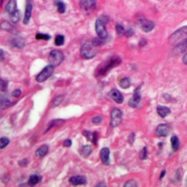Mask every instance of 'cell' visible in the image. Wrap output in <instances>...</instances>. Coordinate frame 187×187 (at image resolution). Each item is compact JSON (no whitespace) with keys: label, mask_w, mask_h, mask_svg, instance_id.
I'll use <instances>...</instances> for the list:
<instances>
[{"label":"cell","mask_w":187,"mask_h":187,"mask_svg":"<svg viewBox=\"0 0 187 187\" xmlns=\"http://www.w3.org/2000/svg\"><path fill=\"white\" fill-rule=\"evenodd\" d=\"M121 58L118 56H112L108 60L105 62L104 63L101 64L100 66L96 69V77H103L106 75L107 72H110V70L113 67L118 66L121 64Z\"/></svg>","instance_id":"6da1fadb"},{"label":"cell","mask_w":187,"mask_h":187,"mask_svg":"<svg viewBox=\"0 0 187 187\" xmlns=\"http://www.w3.org/2000/svg\"><path fill=\"white\" fill-rule=\"evenodd\" d=\"M109 22V18L107 16H101L96 21V32L100 39H105L107 37V32L106 29V25Z\"/></svg>","instance_id":"7a4b0ae2"},{"label":"cell","mask_w":187,"mask_h":187,"mask_svg":"<svg viewBox=\"0 0 187 187\" xmlns=\"http://www.w3.org/2000/svg\"><path fill=\"white\" fill-rule=\"evenodd\" d=\"M186 39H187V27H183L172 34L169 38V42L171 45H175Z\"/></svg>","instance_id":"3957f363"},{"label":"cell","mask_w":187,"mask_h":187,"mask_svg":"<svg viewBox=\"0 0 187 187\" xmlns=\"http://www.w3.org/2000/svg\"><path fill=\"white\" fill-rule=\"evenodd\" d=\"M96 47L97 46H95V45L92 43V42L85 43L84 45L81 47V49H80V54H81L82 57L86 59L94 58L97 54Z\"/></svg>","instance_id":"277c9868"},{"label":"cell","mask_w":187,"mask_h":187,"mask_svg":"<svg viewBox=\"0 0 187 187\" xmlns=\"http://www.w3.org/2000/svg\"><path fill=\"white\" fill-rule=\"evenodd\" d=\"M64 59V54L61 51L59 50H54L50 53L49 56H48V60H49L51 65L55 67L59 66Z\"/></svg>","instance_id":"5b68a950"},{"label":"cell","mask_w":187,"mask_h":187,"mask_svg":"<svg viewBox=\"0 0 187 187\" xmlns=\"http://www.w3.org/2000/svg\"><path fill=\"white\" fill-rule=\"evenodd\" d=\"M122 112L118 108H114L110 114V125L112 127H116L121 124L122 120Z\"/></svg>","instance_id":"8992f818"},{"label":"cell","mask_w":187,"mask_h":187,"mask_svg":"<svg viewBox=\"0 0 187 187\" xmlns=\"http://www.w3.org/2000/svg\"><path fill=\"white\" fill-rule=\"evenodd\" d=\"M54 71V67L52 65H48V66L45 67L42 72L39 74L36 77V80L39 83H42V82L45 81L48 77H50L53 74Z\"/></svg>","instance_id":"52a82bcc"},{"label":"cell","mask_w":187,"mask_h":187,"mask_svg":"<svg viewBox=\"0 0 187 187\" xmlns=\"http://www.w3.org/2000/svg\"><path fill=\"white\" fill-rule=\"evenodd\" d=\"M97 0H80V6L84 13H90L95 9Z\"/></svg>","instance_id":"ba28073f"},{"label":"cell","mask_w":187,"mask_h":187,"mask_svg":"<svg viewBox=\"0 0 187 187\" xmlns=\"http://www.w3.org/2000/svg\"><path fill=\"white\" fill-rule=\"evenodd\" d=\"M141 100L140 95V87L138 86L134 92V95L132 97L131 100L129 101V105L132 107H138L140 102Z\"/></svg>","instance_id":"9c48e42d"},{"label":"cell","mask_w":187,"mask_h":187,"mask_svg":"<svg viewBox=\"0 0 187 187\" xmlns=\"http://www.w3.org/2000/svg\"><path fill=\"white\" fill-rule=\"evenodd\" d=\"M140 26L143 31L145 32H149L151 30L153 29V28H154L155 27V24L153 21L143 19L140 20Z\"/></svg>","instance_id":"30bf717a"},{"label":"cell","mask_w":187,"mask_h":187,"mask_svg":"<svg viewBox=\"0 0 187 187\" xmlns=\"http://www.w3.org/2000/svg\"><path fill=\"white\" fill-rule=\"evenodd\" d=\"M170 132V127L166 124H159L156 130V135L159 137H167Z\"/></svg>","instance_id":"8fae6325"},{"label":"cell","mask_w":187,"mask_h":187,"mask_svg":"<svg viewBox=\"0 0 187 187\" xmlns=\"http://www.w3.org/2000/svg\"><path fill=\"white\" fill-rule=\"evenodd\" d=\"M7 86L8 83L0 79V100H7Z\"/></svg>","instance_id":"7c38bea8"},{"label":"cell","mask_w":187,"mask_h":187,"mask_svg":"<svg viewBox=\"0 0 187 187\" xmlns=\"http://www.w3.org/2000/svg\"><path fill=\"white\" fill-rule=\"evenodd\" d=\"M109 96L115 102L118 103V104H121L124 102V97L121 92L117 89H113L109 92Z\"/></svg>","instance_id":"4fadbf2b"},{"label":"cell","mask_w":187,"mask_h":187,"mask_svg":"<svg viewBox=\"0 0 187 187\" xmlns=\"http://www.w3.org/2000/svg\"><path fill=\"white\" fill-rule=\"evenodd\" d=\"M9 42H10L12 46L16 47V48H22L25 45V41H24V39L21 37H19V36L12 37L10 39V41H9Z\"/></svg>","instance_id":"5bb4252c"},{"label":"cell","mask_w":187,"mask_h":187,"mask_svg":"<svg viewBox=\"0 0 187 187\" xmlns=\"http://www.w3.org/2000/svg\"><path fill=\"white\" fill-rule=\"evenodd\" d=\"M32 3L30 0H27V6H26V10H25V16H24V24H27L29 22L30 18H31L32 11Z\"/></svg>","instance_id":"9a60e30c"},{"label":"cell","mask_w":187,"mask_h":187,"mask_svg":"<svg viewBox=\"0 0 187 187\" xmlns=\"http://www.w3.org/2000/svg\"><path fill=\"white\" fill-rule=\"evenodd\" d=\"M69 183L73 186H78V185H83L86 183V178L84 176H74L69 178Z\"/></svg>","instance_id":"2e32d148"},{"label":"cell","mask_w":187,"mask_h":187,"mask_svg":"<svg viewBox=\"0 0 187 187\" xmlns=\"http://www.w3.org/2000/svg\"><path fill=\"white\" fill-rule=\"evenodd\" d=\"M101 160L104 165H110V150L108 148H103L101 150Z\"/></svg>","instance_id":"e0dca14e"},{"label":"cell","mask_w":187,"mask_h":187,"mask_svg":"<svg viewBox=\"0 0 187 187\" xmlns=\"http://www.w3.org/2000/svg\"><path fill=\"white\" fill-rule=\"evenodd\" d=\"M186 48H187V39H184L183 41H182V42H179V43H178L177 45H176L173 51H174L175 54H181V53H183V51H185V50L186 49Z\"/></svg>","instance_id":"ac0fdd59"},{"label":"cell","mask_w":187,"mask_h":187,"mask_svg":"<svg viewBox=\"0 0 187 187\" xmlns=\"http://www.w3.org/2000/svg\"><path fill=\"white\" fill-rule=\"evenodd\" d=\"M156 110H157V113L159 114V116L162 118H165L167 115L170 113V109L165 106H158Z\"/></svg>","instance_id":"d6986e66"},{"label":"cell","mask_w":187,"mask_h":187,"mask_svg":"<svg viewBox=\"0 0 187 187\" xmlns=\"http://www.w3.org/2000/svg\"><path fill=\"white\" fill-rule=\"evenodd\" d=\"M0 28H1V29L4 30V31L7 32H10L14 33L15 32H16V29H15L14 27L12 26V24H10V23L7 21H4L1 23V24H0Z\"/></svg>","instance_id":"ffe728a7"},{"label":"cell","mask_w":187,"mask_h":187,"mask_svg":"<svg viewBox=\"0 0 187 187\" xmlns=\"http://www.w3.org/2000/svg\"><path fill=\"white\" fill-rule=\"evenodd\" d=\"M48 145H42V146L39 147V148L36 150L35 155L38 158H42L44 156H45V155L48 153Z\"/></svg>","instance_id":"44dd1931"},{"label":"cell","mask_w":187,"mask_h":187,"mask_svg":"<svg viewBox=\"0 0 187 187\" xmlns=\"http://www.w3.org/2000/svg\"><path fill=\"white\" fill-rule=\"evenodd\" d=\"M6 12L11 14L15 10H16V0H10L5 7Z\"/></svg>","instance_id":"7402d4cb"},{"label":"cell","mask_w":187,"mask_h":187,"mask_svg":"<svg viewBox=\"0 0 187 187\" xmlns=\"http://www.w3.org/2000/svg\"><path fill=\"white\" fill-rule=\"evenodd\" d=\"M92 151V148L91 145H83V147L80 149V154L83 157H88L89 155L91 154Z\"/></svg>","instance_id":"603a6c76"},{"label":"cell","mask_w":187,"mask_h":187,"mask_svg":"<svg viewBox=\"0 0 187 187\" xmlns=\"http://www.w3.org/2000/svg\"><path fill=\"white\" fill-rule=\"evenodd\" d=\"M21 17V13L19 10H16L13 12V13L10 14V20L13 24H16L20 21Z\"/></svg>","instance_id":"cb8c5ba5"},{"label":"cell","mask_w":187,"mask_h":187,"mask_svg":"<svg viewBox=\"0 0 187 187\" xmlns=\"http://www.w3.org/2000/svg\"><path fill=\"white\" fill-rule=\"evenodd\" d=\"M171 145H172V148L174 151H176L179 148L180 146V143H179L178 138L176 136H173L171 138Z\"/></svg>","instance_id":"d4e9b609"},{"label":"cell","mask_w":187,"mask_h":187,"mask_svg":"<svg viewBox=\"0 0 187 187\" xmlns=\"http://www.w3.org/2000/svg\"><path fill=\"white\" fill-rule=\"evenodd\" d=\"M55 5L57 7L58 11L60 13H64L65 12V10H66V7H65L64 3L61 0H56L55 2H54Z\"/></svg>","instance_id":"484cf974"},{"label":"cell","mask_w":187,"mask_h":187,"mask_svg":"<svg viewBox=\"0 0 187 187\" xmlns=\"http://www.w3.org/2000/svg\"><path fill=\"white\" fill-rule=\"evenodd\" d=\"M39 181H40V178H39V176L32 175V176H30L29 179V186H35L37 183H39Z\"/></svg>","instance_id":"4316f807"},{"label":"cell","mask_w":187,"mask_h":187,"mask_svg":"<svg viewBox=\"0 0 187 187\" xmlns=\"http://www.w3.org/2000/svg\"><path fill=\"white\" fill-rule=\"evenodd\" d=\"M131 85V81L130 79L128 77H124V78L121 79L119 82V86H121L122 89H127Z\"/></svg>","instance_id":"83f0119b"},{"label":"cell","mask_w":187,"mask_h":187,"mask_svg":"<svg viewBox=\"0 0 187 187\" xmlns=\"http://www.w3.org/2000/svg\"><path fill=\"white\" fill-rule=\"evenodd\" d=\"M63 100H64V96L63 95L57 96V97H56V98L54 99V100H53V102H52V104H51V107H53V108H54V107L59 106V105H60L61 103L62 102Z\"/></svg>","instance_id":"f1b7e54d"},{"label":"cell","mask_w":187,"mask_h":187,"mask_svg":"<svg viewBox=\"0 0 187 187\" xmlns=\"http://www.w3.org/2000/svg\"><path fill=\"white\" fill-rule=\"evenodd\" d=\"M63 122H64V120H62V119H56V120H54V121H51L49 124V126H48V129H47L46 131H48V130H51L52 127H55V126H59L61 125V124H62Z\"/></svg>","instance_id":"f546056e"},{"label":"cell","mask_w":187,"mask_h":187,"mask_svg":"<svg viewBox=\"0 0 187 187\" xmlns=\"http://www.w3.org/2000/svg\"><path fill=\"white\" fill-rule=\"evenodd\" d=\"M64 42V37L63 35H57L55 39V44L57 46H60V45H62Z\"/></svg>","instance_id":"4dcf8cb0"},{"label":"cell","mask_w":187,"mask_h":187,"mask_svg":"<svg viewBox=\"0 0 187 187\" xmlns=\"http://www.w3.org/2000/svg\"><path fill=\"white\" fill-rule=\"evenodd\" d=\"M10 143L8 138H0V148H4L7 146Z\"/></svg>","instance_id":"1f68e13d"},{"label":"cell","mask_w":187,"mask_h":187,"mask_svg":"<svg viewBox=\"0 0 187 187\" xmlns=\"http://www.w3.org/2000/svg\"><path fill=\"white\" fill-rule=\"evenodd\" d=\"M115 29H116L117 34H118L119 36H122L125 34V30H124V27H123L121 25L118 24V25H116V27H115Z\"/></svg>","instance_id":"d6a6232c"},{"label":"cell","mask_w":187,"mask_h":187,"mask_svg":"<svg viewBox=\"0 0 187 187\" xmlns=\"http://www.w3.org/2000/svg\"><path fill=\"white\" fill-rule=\"evenodd\" d=\"M36 39L48 40V39H51V36L47 34H36Z\"/></svg>","instance_id":"836d02e7"},{"label":"cell","mask_w":187,"mask_h":187,"mask_svg":"<svg viewBox=\"0 0 187 187\" xmlns=\"http://www.w3.org/2000/svg\"><path fill=\"white\" fill-rule=\"evenodd\" d=\"M11 105L12 103L10 102L9 101L8 99H7V100L1 101V103H0V107H1V108H6V107H8L9 106H10Z\"/></svg>","instance_id":"e575fe53"},{"label":"cell","mask_w":187,"mask_h":187,"mask_svg":"<svg viewBox=\"0 0 187 187\" xmlns=\"http://www.w3.org/2000/svg\"><path fill=\"white\" fill-rule=\"evenodd\" d=\"M147 148L146 147H144L143 148V150H141L140 153V159H146L148 157V155H147Z\"/></svg>","instance_id":"d590c367"},{"label":"cell","mask_w":187,"mask_h":187,"mask_svg":"<svg viewBox=\"0 0 187 187\" xmlns=\"http://www.w3.org/2000/svg\"><path fill=\"white\" fill-rule=\"evenodd\" d=\"M138 185H137L136 181L135 180H130L127 182V183L124 184V186L125 187H136Z\"/></svg>","instance_id":"8d00e7d4"},{"label":"cell","mask_w":187,"mask_h":187,"mask_svg":"<svg viewBox=\"0 0 187 187\" xmlns=\"http://www.w3.org/2000/svg\"><path fill=\"white\" fill-rule=\"evenodd\" d=\"M102 117L100 116V115H98V116H95L92 118V122L94 123V124H99L102 122Z\"/></svg>","instance_id":"74e56055"},{"label":"cell","mask_w":187,"mask_h":187,"mask_svg":"<svg viewBox=\"0 0 187 187\" xmlns=\"http://www.w3.org/2000/svg\"><path fill=\"white\" fill-rule=\"evenodd\" d=\"M97 140H98V133L97 132H93V136H92V142L94 143L95 145L97 143Z\"/></svg>","instance_id":"f35d334b"},{"label":"cell","mask_w":187,"mask_h":187,"mask_svg":"<svg viewBox=\"0 0 187 187\" xmlns=\"http://www.w3.org/2000/svg\"><path fill=\"white\" fill-rule=\"evenodd\" d=\"M83 134H84V136H86V138L89 140L90 141L92 140V136H93V133H92V132L86 131Z\"/></svg>","instance_id":"ab89813d"},{"label":"cell","mask_w":187,"mask_h":187,"mask_svg":"<svg viewBox=\"0 0 187 187\" xmlns=\"http://www.w3.org/2000/svg\"><path fill=\"white\" fill-rule=\"evenodd\" d=\"M134 32H135L134 30L132 28H130L128 29V30L127 32H125V34L127 35V37H131V36L133 35Z\"/></svg>","instance_id":"60d3db41"},{"label":"cell","mask_w":187,"mask_h":187,"mask_svg":"<svg viewBox=\"0 0 187 187\" xmlns=\"http://www.w3.org/2000/svg\"><path fill=\"white\" fill-rule=\"evenodd\" d=\"M64 147H70L72 145V141L71 140H65L64 142Z\"/></svg>","instance_id":"b9f144b4"},{"label":"cell","mask_w":187,"mask_h":187,"mask_svg":"<svg viewBox=\"0 0 187 187\" xmlns=\"http://www.w3.org/2000/svg\"><path fill=\"white\" fill-rule=\"evenodd\" d=\"M135 134L134 133H132L131 135H130V136H129V138H128V142L130 143V144H132L133 143V142H134V140H135Z\"/></svg>","instance_id":"7bdbcfd3"},{"label":"cell","mask_w":187,"mask_h":187,"mask_svg":"<svg viewBox=\"0 0 187 187\" xmlns=\"http://www.w3.org/2000/svg\"><path fill=\"white\" fill-rule=\"evenodd\" d=\"M21 92L18 89V90H15L14 92L12 93V96L14 97H20V96H21Z\"/></svg>","instance_id":"ee69618b"},{"label":"cell","mask_w":187,"mask_h":187,"mask_svg":"<svg viewBox=\"0 0 187 187\" xmlns=\"http://www.w3.org/2000/svg\"><path fill=\"white\" fill-rule=\"evenodd\" d=\"M4 51L2 50H0V60H4Z\"/></svg>","instance_id":"f6af8a7d"},{"label":"cell","mask_w":187,"mask_h":187,"mask_svg":"<svg viewBox=\"0 0 187 187\" xmlns=\"http://www.w3.org/2000/svg\"><path fill=\"white\" fill-rule=\"evenodd\" d=\"M183 64H184L187 65V54H186L184 56H183Z\"/></svg>","instance_id":"bcb514c9"},{"label":"cell","mask_w":187,"mask_h":187,"mask_svg":"<svg viewBox=\"0 0 187 187\" xmlns=\"http://www.w3.org/2000/svg\"><path fill=\"white\" fill-rule=\"evenodd\" d=\"M165 170H163V171L162 172V173H161V176H160V178H162L165 176Z\"/></svg>","instance_id":"7dc6e473"},{"label":"cell","mask_w":187,"mask_h":187,"mask_svg":"<svg viewBox=\"0 0 187 187\" xmlns=\"http://www.w3.org/2000/svg\"><path fill=\"white\" fill-rule=\"evenodd\" d=\"M105 186V184H104V183H100V184L97 185V186Z\"/></svg>","instance_id":"c3c4849f"},{"label":"cell","mask_w":187,"mask_h":187,"mask_svg":"<svg viewBox=\"0 0 187 187\" xmlns=\"http://www.w3.org/2000/svg\"><path fill=\"white\" fill-rule=\"evenodd\" d=\"M186 185L187 186V179H186Z\"/></svg>","instance_id":"681fc988"}]
</instances>
